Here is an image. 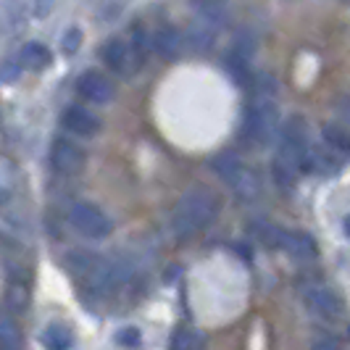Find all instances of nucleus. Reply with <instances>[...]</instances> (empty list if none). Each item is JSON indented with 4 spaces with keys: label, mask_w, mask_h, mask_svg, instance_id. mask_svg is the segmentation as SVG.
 I'll return each mask as SVG.
<instances>
[{
    "label": "nucleus",
    "mask_w": 350,
    "mask_h": 350,
    "mask_svg": "<svg viewBox=\"0 0 350 350\" xmlns=\"http://www.w3.org/2000/svg\"><path fill=\"white\" fill-rule=\"evenodd\" d=\"M55 8V0H35V16L45 18Z\"/></svg>",
    "instance_id": "obj_29"
},
{
    "label": "nucleus",
    "mask_w": 350,
    "mask_h": 350,
    "mask_svg": "<svg viewBox=\"0 0 350 350\" xmlns=\"http://www.w3.org/2000/svg\"><path fill=\"white\" fill-rule=\"evenodd\" d=\"M5 308L8 311H14V314H24V311H29V306H32V295H29V284H24V282H11L8 284V290H5Z\"/></svg>",
    "instance_id": "obj_19"
},
{
    "label": "nucleus",
    "mask_w": 350,
    "mask_h": 350,
    "mask_svg": "<svg viewBox=\"0 0 350 350\" xmlns=\"http://www.w3.org/2000/svg\"><path fill=\"white\" fill-rule=\"evenodd\" d=\"M40 342L45 345V348H53V350H64V348H71V332L64 327V324H48L42 334H40Z\"/></svg>",
    "instance_id": "obj_21"
},
{
    "label": "nucleus",
    "mask_w": 350,
    "mask_h": 350,
    "mask_svg": "<svg viewBox=\"0 0 350 350\" xmlns=\"http://www.w3.org/2000/svg\"><path fill=\"white\" fill-rule=\"evenodd\" d=\"M211 172L219 176L240 200H253L261 193V176L247 163H243L234 153H219L211 158Z\"/></svg>",
    "instance_id": "obj_5"
},
{
    "label": "nucleus",
    "mask_w": 350,
    "mask_h": 350,
    "mask_svg": "<svg viewBox=\"0 0 350 350\" xmlns=\"http://www.w3.org/2000/svg\"><path fill=\"white\" fill-rule=\"evenodd\" d=\"M16 58H18V64H21V69H27V71L48 69L53 61L48 45H42V42H27V45H21V51H18Z\"/></svg>",
    "instance_id": "obj_15"
},
{
    "label": "nucleus",
    "mask_w": 350,
    "mask_h": 350,
    "mask_svg": "<svg viewBox=\"0 0 350 350\" xmlns=\"http://www.w3.org/2000/svg\"><path fill=\"white\" fill-rule=\"evenodd\" d=\"M187 45L198 53H206L213 48V42H216V27L208 24V21H203V18H198L193 27L187 29Z\"/></svg>",
    "instance_id": "obj_17"
},
{
    "label": "nucleus",
    "mask_w": 350,
    "mask_h": 350,
    "mask_svg": "<svg viewBox=\"0 0 350 350\" xmlns=\"http://www.w3.org/2000/svg\"><path fill=\"white\" fill-rule=\"evenodd\" d=\"M61 124L64 129L71 132L74 137H82V140H92L100 135L103 129V122L98 113H92L85 105H69L64 113H61Z\"/></svg>",
    "instance_id": "obj_12"
},
{
    "label": "nucleus",
    "mask_w": 350,
    "mask_h": 350,
    "mask_svg": "<svg viewBox=\"0 0 350 350\" xmlns=\"http://www.w3.org/2000/svg\"><path fill=\"white\" fill-rule=\"evenodd\" d=\"M18 77H21V64H18V58H5V61L0 64V82H16Z\"/></svg>",
    "instance_id": "obj_26"
},
{
    "label": "nucleus",
    "mask_w": 350,
    "mask_h": 350,
    "mask_svg": "<svg viewBox=\"0 0 350 350\" xmlns=\"http://www.w3.org/2000/svg\"><path fill=\"white\" fill-rule=\"evenodd\" d=\"M203 345V337L200 332H195V329H174L172 334V340H169V348L174 350H190V348H200Z\"/></svg>",
    "instance_id": "obj_22"
},
{
    "label": "nucleus",
    "mask_w": 350,
    "mask_h": 350,
    "mask_svg": "<svg viewBox=\"0 0 350 350\" xmlns=\"http://www.w3.org/2000/svg\"><path fill=\"white\" fill-rule=\"evenodd\" d=\"M140 329L137 327H122L119 332H116V342L122 345V348H137L140 345Z\"/></svg>",
    "instance_id": "obj_25"
},
{
    "label": "nucleus",
    "mask_w": 350,
    "mask_h": 350,
    "mask_svg": "<svg viewBox=\"0 0 350 350\" xmlns=\"http://www.w3.org/2000/svg\"><path fill=\"white\" fill-rule=\"evenodd\" d=\"M193 8L198 18L208 21L213 27H221L227 21V5L221 0H193Z\"/></svg>",
    "instance_id": "obj_20"
},
{
    "label": "nucleus",
    "mask_w": 350,
    "mask_h": 350,
    "mask_svg": "<svg viewBox=\"0 0 350 350\" xmlns=\"http://www.w3.org/2000/svg\"><path fill=\"white\" fill-rule=\"evenodd\" d=\"M79 48H82V29L71 27V29H66L64 37H61V53H64V55H77Z\"/></svg>",
    "instance_id": "obj_24"
},
{
    "label": "nucleus",
    "mask_w": 350,
    "mask_h": 350,
    "mask_svg": "<svg viewBox=\"0 0 350 350\" xmlns=\"http://www.w3.org/2000/svg\"><path fill=\"white\" fill-rule=\"evenodd\" d=\"M8 198H11V195H8V187H0V208L8 203Z\"/></svg>",
    "instance_id": "obj_32"
},
{
    "label": "nucleus",
    "mask_w": 350,
    "mask_h": 350,
    "mask_svg": "<svg viewBox=\"0 0 350 350\" xmlns=\"http://www.w3.org/2000/svg\"><path fill=\"white\" fill-rule=\"evenodd\" d=\"M129 42H132L142 55H148V53H150V32L145 29V24H142V21L132 24V29H129Z\"/></svg>",
    "instance_id": "obj_23"
},
{
    "label": "nucleus",
    "mask_w": 350,
    "mask_h": 350,
    "mask_svg": "<svg viewBox=\"0 0 350 350\" xmlns=\"http://www.w3.org/2000/svg\"><path fill=\"white\" fill-rule=\"evenodd\" d=\"M342 232H345V237H350V213L342 219Z\"/></svg>",
    "instance_id": "obj_33"
},
{
    "label": "nucleus",
    "mask_w": 350,
    "mask_h": 350,
    "mask_svg": "<svg viewBox=\"0 0 350 350\" xmlns=\"http://www.w3.org/2000/svg\"><path fill=\"white\" fill-rule=\"evenodd\" d=\"M77 95L92 105H105L116 98V85L113 79L100 69H88L77 79Z\"/></svg>",
    "instance_id": "obj_10"
},
{
    "label": "nucleus",
    "mask_w": 350,
    "mask_h": 350,
    "mask_svg": "<svg viewBox=\"0 0 350 350\" xmlns=\"http://www.w3.org/2000/svg\"><path fill=\"white\" fill-rule=\"evenodd\" d=\"M69 224L88 240H105L113 232L108 213L95 203H77L69 213Z\"/></svg>",
    "instance_id": "obj_9"
},
{
    "label": "nucleus",
    "mask_w": 350,
    "mask_h": 350,
    "mask_svg": "<svg viewBox=\"0 0 350 350\" xmlns=\"http://www.w3.org/2000/svg\"><path fill=\"white\" fill-rule=\"evenodd\" d=\"M219 211H221L219 195L208 187H193L176 200V206L169 213V232L179 243L193 240L195 234H200L213 224Z\"/></svg>",
    "instance_id": "obj_2"
},
{
    "label": "nucleus",
    "mask_w": 350,
    "mask_h": 350,
    "mask_svg": "<svg viewBox=\"0 0 350 350\" xmlns=\"http://www.w3.org/2000/svg\"><path fill=\"white\" fill-rule=\"evenodd\" d=\"M250 234L261 243L263 247L269 250H282L298 261H311L316 258L319 247H316V240L311 234L300 232V229H287V227H277L271 221H253L250 224Z\"/></svg>",
    "instance_id": "obj_4"
},
{
    "label": "nucleus",
    "mask_w": 350,
    "mask_h": 350,
    "mask_svg": "<svg viewBox=\"0 0 350 350\" xmlns=\"http://www.w3.org/2000/svg\"><path fill=\"white\" fill-rule=\"evenodd\" d=\"M51 163L55 172L66 176H74L85 172L88 166V150L79 142L69 140V137H58L51 148Z\"/></svg>",
    "instance_id": "obj_11"
},
{
    "label": "nucleus",
    "mask_w": 350,
    "mask_h": 350,
    "mask_svg": "<svg viewBox=\"0 0 350 350\" xmlns=\"http://www.w3.org/2000/svg\"><path fill=\"white\" fill-rule=\"evenodd\" d=\"M16 182V166L8 158H0V187H11Z\"/></svg>",
    "instance_id": "obj_27"
},
{
    "label": "nucleus",
    "mask_w": 350,
    "mask_h": 350,
    "mask_svg": "<svg viewBox=\"0 0 350 350\" xmlns=\"http://www.w3.org/2000/svg\"><path fill=\"white\" fill-rule=\"evenodd\" d=\"M334 116H337V122H342L345 126H350V95H342V98L334 103Z\"/></svg>",
    "instance_id": "obj_28"
},
{
    "label": "nucleus",
    "mask_w": 350,
    "mask_h": 350,
    "mask_svg": "<svg viewBox=\"0 0 350 350\" xmlns=\"http://www.w3.org/2000/svg\"><path fill=\"white\" fill-rule=\"evenodd\" d=\"M100 58H103L105 69L122 79H132L137 71L145 66V58L132 42L129 37H108L103 45H100Z\"/></svg>",
    "instance_id": "obj_6"
},
{
    "label": "nucleus",
    "mask_w": 350,
    "mask_h": 350,
    "mask_svg": "<svg viewBox=\"0 0 350 350\" xmlns=\"http://www.w3.org/2000/svg\"><path fill=\"white\" fill-rule=\"evenodd\" d=\"M342 169V156L327 148V145H314L311 142V150L306 158V166H303V174H319V176H334L340 174Z\"/></svg>",
    "instance_id": "obj_13"
},
{
    "label": "nucleus",
    "mask_w": 350,
    "mask_h": 350,
    "mask_svg": "<svg viewBox=\"0 0 350 350\" xmlns=\"http://www.w3.org/2000/svg\"><path fill=\"white\" fill-rule=\"evenodd\" d=\"M258 53V40L253 32H240V35L232 40L227 51V58H224V66L232 74V79L237 85H245L253 74V58Z\"/></svg>",
    "instance_id": "obj_8"
},
{
    "label": "nucleus",
    "mask_w": 350,
    "mask_h": 350,
    "mask_svg": "<svg viewBox=\"0 0 350 350\" xmlns=\"http://www.w3.org/2000/svg\"><path fill=\"white\" fill-rule=\"evenodd\" d=\"M182 42H185L182 32L176 27H172V24H163V27H158L156 32L150 35V51H156L166 61H174L179 51H182Z\"/></svg>",
    "instance_id": "obj_14"
},
{
    "label": "nucleus",
    "mask_w": 350,
    "mask_h": 350,
    "mask_svg": "<svg viewBox=\"0 0 350 350\" xmlns=\"http://www.w3.org/2000/svg\"><path fill=\"white\" fill-rule=\"evenodd\" d=\"M321 142L327 148L337 150L340 156H350V126H345L342 122H327L321 126Z\"/></svg>",
    "instance_id": "obj_16"
},
{
    "label": "nucleus",
    "mask_w": 350,
    "mask_h": 350,
    "mask_svg": "<svg viewBox=\"0 0 350 350\" xmlns=\"http://www.w3.org/2000/svg\"><path fill=\"white\" fill-rule=\"evenodd\" d=\"M300 300L303 306L308 308V314L319 319V321H327V324H337L345 319V300L334 293L332 287H324V284H308L300 290Z\"/></svg>",
    "instance_id": "obj_7"
},
{
    "label": "nucleus",
    "mask_w": 350,
    "mask_h": 350,
    "mask_svg": "<svg viewBox=\"0 0 350 350\" xmlns=\"http://www.w3.org/2000/svg\"><path fill=\"white\" fill-rule=\"evenodd\" d=\"M0 247H14V237H8L3 229H0Z\"/></svg>",
    "instance_id": "obj_31"
},
{
    "label": "nucleus",
    "mask_w": 350,
    "mask_h": 350,
    "mask_svg": "<svg viewBox=\"0 0 350 350\" xmlns=\"http://www.w3.org/2000/svg\"><path fill=\"white\" fill-rule=\"evenodd\" d=\"M308 150H311V137L306 119L300 113L287 116L280 124V148L271 158V179L280 193L293 195L298 190V179L303 174Z\"/></svg>",
    "instance_id": "obj_1"
},
{
    "label": "nucleus",
    "mask_w": 350,
    "mask_h": 350,
    "mask_svg": "<svg viewBox=\"0 0 350 350\" xmlns=\"http://www.w3.org/2000/svg\"><path fill=\"white\" fill-rule=\"evenodd\" d=\"M21 340H24V334H21V324H18L16 314L3 306L0 308V345L3 348H18Z\"/></svg>",
    "instance_id": "obj_18"
},
{
    "label": "nucleus",
    "mask_w": 350,
    "mask_h": 350,
    "mask_svg": "<svg viewBox=\"0 0 350 350\" xmlns=\"http://www.w3.org/2000/svg\"><path fill=\"white\" fill-rule=\"evenodd\" d=\"M340 342L337 340H332V337H321V340H316L314 348H337Z\"/></svg>",
    "instance_id": "obj_30"
},
{
    "label": "nucleus",
    "mask_w": 350,
    "mask_h": 350,
    "mask_svg": "<svg viewBox=\"0 0 350 350\" xmlns=\"http://www.w3.org/2000/svg\"><path fill=\"white\" fill-rule=\"evenodd\" d=\"M280 108L274 103L271 95H250L245 108H243V119L237 129V140L243 142V148H269L280 135Z\"/></svg>",
    "instance_id": "obj_3"
}]
</instances>
